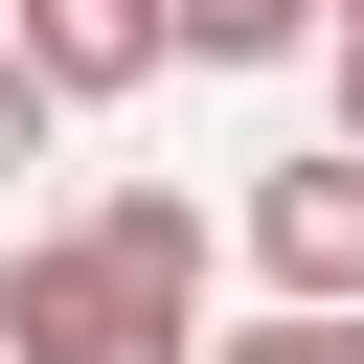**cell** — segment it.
Masks as SVG:
<instances>
[{
    "label": "cell",
    "instance_id": "1",
    "mask_svg": "<svg viewBox=\"0 0 364 364\" xmlns=\"http://www.w3.org/2000/svg\"><path fill=\"white\" fill-rule=\"evenodd\" d=\"M205 296H228V228H205L182 182H114L91 228L0 250V364H182Z\"/></svg>",
    "mask_w": 364,
    "mask_h": 364
},
{
    "label": "cell",
    "instance_id": "2",
    "mask_svg": "<svg viewBox=\"0 0 364 364\" xmlns=\"http://www.w3.org/2000/svg\"><path fill=\"white\" fill-rule=\"evenodd\" d=\"M228 250H250L273 296H364V136H318V159H273Z\"/></svg>",
    "mask_w": 364,
    "mask_h": 364
},
{
    "label": "cell",
    "instance_id": "3",
    "mask_svg": "<svg viewBox=\"0 0 364 364\" xmlns=\"http://www.w3.org/2000/svg\"><path fill=\"white\" fill-rule=\"evenodd\" d=\"M23 68H46V114H114L159 68V0H23Z\"/></svg>",
    "mask_w": 364,
    "mask_h": 364
},
{
    "label": "cell",
    "instance_id": "4",
    "mask_svg": "<svg viewBox=\"0 0 364 364\" xmlns=\"http://www.w3.org/2000/svg\"><path fill=\"white\" fill-rule=\"evenodd\" d=\"M318 0H159V68H296Z\"/></svg>",
    "mask_w": 364,
    "mask_h": 364
},
{
    "label": "cell",
    "instance_id": "5",
    "mask_svg": "<svg viewBox=\"0 0 364 364\" xmlns=\"http://www.w3.org/2000/svg\"><path fill=\"white\" fill-rule=\"evenodd\" d=\"M182 364H364V296H273L250 341H182Z\"/></svg>",
    "mask_w": 364,
    "mask_h": 364
},
{
    "label": "cell",
    "instance_id": "6",
    "mask_svg": "<svg viewBox=\"0 0 364 364\" xmlns=\"http://www.w3.org/2000/svg\"><path fill=\"white\" fill-rule=\"evenodd\" d=\"M23 159H46V68L0 46V182H23Z\"/></svg>",
    "mask_w": 364,
    "mask_h": 364
},
{
    "label": "cell",
    "instance_id": "7",
    "mask_svg": "<svg viewBox=\"0 0 364 364\" xmlns=\"http://www.w3.org/2000/svg\"><path fill=\"white\" fill-rule=\"evenodd\" d=\"M318 46H341V136H364V23H318Z\"/></svg>",
    "mask_w": 364,
    "mask_h": 364
},
{
    "label": "cell",
    "instance_id": "8",
    "mask_svg": "<svg viewBox=\"0 0 364 364\" xmlns=\"http://www.w3.org/2000/svg\"><path fill=\"white\" fill-rule=\"evenodd\" d=\"M318 23H364V0H318Z\"/></svg>",
    "mask_w": 364,
    "mask_h": 364
}]
</instances>
